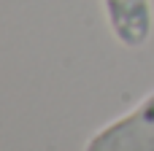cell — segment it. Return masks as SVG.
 Here are the masks:
<instances>
[{
  "label": "cell",
  "instance_id": "1",
  "mask_svg": "<svg viewBox=\"0 0 154 151\" xmlns=\"http://www.w3.org/2000/svg\"><path fill=\"white\" fill-rule=\"evenodd\" d=\"M84 151H154V92H149L130 113L97 130Z\"/></svg>",
  "mask_w": 154,
  "mask_h": 151
},
{
  "label": "cell",
  "instance_id": "2",
  "mask_svg": "<svg viewBox=\"0 0 154 151\" xmlns=\"http://www.w3.org/2000/svg\"><path fill=\"white\" fill-rule=\"evenodd\" d=\"M114 38L127 49H141L154 30L152 0H100Z\"/></svg>",
  "mask_w": 154,
  "mask_h": 151
}]
</instances>
